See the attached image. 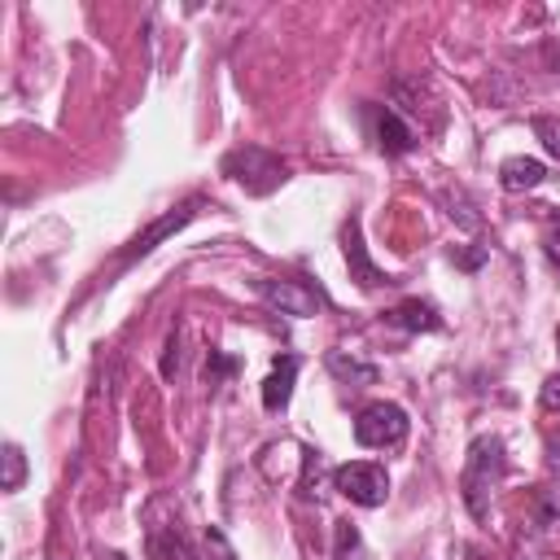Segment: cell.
I'll return each instance as SVG.
<instances>
[{"label":"cell","mask_w":560,"mask_h":560,"mask_svg":"<svg viewBox=\"0 0 560 560\" xmlns=\"http://www.w3.org/2000/svg\"><path fill=\"white\" fill-rule=\"evenodd\" d=\"M542 175H547V166H542L538 158H508V162L499 166V184H503V192L538 188V184H542Z\"/></svg>","instance_id":"obj_11"},{"label":"cell","mask_w":560,"mask_h":560,"mask_svg":"<svg viewBox=\"0 0 560 560\" xmlns=\"http://www.w3.org/2000/svg\"><path fill=\"white\" fill-rule=\"evenodd\" d=\"M324 368L337 376V381H346V385H354V389H363V385H376V363H363V359H354V354H346V350H328V359H324Z\"/></svg>","instance_id":"obj_12"},{"label":"cell","mask_w":560,"mask_h":560,"mask_svg":"<svg viewBox=\"0 0 560 560\" xmlns=\"http://www.w3.org/2000/svg\"><path fill=\"white\" fill-rule=\"evenodd\" d=\"M503 472H508L503 442L499 438H477L468 446V464H464V477H459V490H464V503H468L472 521H486L490 516V499H494Z\"/></svg>","instance_id":"obj_1"},{"label":"cell","mask_w":560,"mask_h":560,"mask_svg":"<svg viewBox=\"0 0 560 560\" xmlns=\"http://www.w3.org/2000/svg\"><path fill=\"white\" fill-rule=\"evenodd\" d=\"M258 293H262V302H267L271 311L293 315V319H306V315H315V311L328 306L324 289H319V284H306V280H262Z\"/></svg>","instance_id":"obj_4"},{"label":"cell","mask_w":560,"mask_h":560,"mask_svg":"<svg viewBox=\"0 0 560 560\" xmlns=\"http://www.w3.org/2000/svg\"><path fill=\"white\" fill-rule=\"evenodd\" d=\"M346 258H350V267H354V276H359L363 289H372V284H389V280L368 262V254H363V245H359V228L346 232Z\"/></svg>","instance_id":"obj_13"},{"label":"cell","mask_w":560,"mask_h":560,"mask_svg":"<svg viewBox=\"0 0 560 560\" xmlns=\"http://www.w3.org/2000/svg\"><path fill=\"white\" fill-rule=\"evenodd\" d=\"M542 407H547V411H560V372L542 385Z\"/></svg>","instance_id":"obj_22"},{"label":"cell","mask_w":560,"mask_h":560,"mask_svg":"<svg viewBox=\"0 0 560 560\" xmlns=\"http://www.w3.org/2000/svg\"><path fill=\"white\" fill-rule=\"evenodd\" d=\"M293 376H298V354H280L262 381V407L267 411H284L289 394H293Z\"/></svg>","instance_id":"obj_8"},{"label":"cell","mask_w":560,"mask_h":560,"mask_svg":"<svg viewBox=\"0 0 560 560\" xmlns=\"http://www.w3.org/2000/svg\"><path fill=\"white\" fill-rule=\"evenodd\" d=\"M481 258H486V249H472V254H464V258H459V262H464V267H477V262H481Z\"/></svg>","instance_id":"obj_24"},{"label":"cell","mask_w":560,"mask_h":560,"mask_svg":"<svg viewBox=\"0 0 560 560\" xmlns=\"http://www.w3.org/2000/svg\"><path fill=\"white\" fill-rule=\"evenodd\" d=\"M206 542H210V560H236V556H232V547H228V538H223L219 529H210V534H206Z\"/></svg>","instance_id":"obj_21"},{"label":"cell","mask_w":560,"mask_h":560,"mask_svg":"<svg viewBox=\"0 0 560 560\" xmlns=\"http://www.w3.org/2000/svg\"><path fill=\"white\" fill-rule=\"evenodd\" d=\"M363 542H359V525L354 521H337L332 525V560H359Z\"/></svg>","instance_id":"obj_14"},{"label":"cell","mask_w":560,"mask_h":560,"mask_svg":"<svg viewBox=\"0 0 560 560\" xmlns=\"http://www.w3.org/2000/svg\"><path fill=\"white\" fill-rule=\"evenodd\" d=\"M542 66H547L551 74H560V39H551V44H542Z\"/></svg>","instance_id":"obj_23"},{"label":"cell","mask_w":560,"mask_h":560,"mask_svg":"<svg viewBox=\"0 0 560 560\" xmlns=\"http://www.w3.org/2000/svg\"><path fill=\"white\" fill-rule=\"evenodd\" d=\"M556 341H560V332H556Z\"/></svg>","instance_id":"obj_25"},{"label":"cell","mask_w":560,"mask_h":560,"mask_svg":"<svg viewBox=\"0 0 560 560\" xmlns=\"http://www.w3.org/2000/svg\"><path fill=\"white\" fill-rule=\"evenodd\" d=\"M236 372V359H228V354H219V350H210V359H206V376H210V385H219L223 376H232Z\"/></svg>","instance_id":"obj_17"},{"label":"cell","mask_w":560,"mask_h":560,"mask_svg":"<svg viewBox=\"0 0 560 560\" xmlns=\"http://www.w3.org/2000/svg\"><path fill=\"white\" fill-rule=\"evenodd\" d=\"M149 556L153 560H197V551L188 547V538L179 534V525H149Z\"/></svg>","instance_id":"obj_10"},{"label":"cell","mask_w":560,"mask_h":560,"mask_svg":"<svg viewBox=\"0 0 560 560\" xmlns=\"http://www.w3.org/2000/svg\"><path fill=\"white\" fill-rule=\"evenodd\" d=\"M223 175L228 179H236L245 192H271V188H280L284 184V162L276 158V153H267V149H258V144H245V149H232L228 158H223Z\"/></svg>","instance_id":"obj_2"},{"label":"cell","mask_w":560,"mask_h":560,"mask_svg":"<svg viewBox=\"0 0 560 560\" xmlns=\"http://www.w3.org/2000/svg\"><path fill=\"white\" fill-rule=\"evenodd\" d=\"M385 319H389L394 328H402V332H438V328H442V315H438L429 302H420V298L398 302L394 311H385Z\"/></svg>","instance_id":"obj_9"},{"label":"cell","mask_w":560,"mask_h":560,"mask_svg":"<svg viewBox=\"0 0 560 560\" xmlns=\"http://www.w3.org/2000/svg\"><path fill=\"white\" fill-rule=\"evenodd\" d=\"M22 481H26V455H22V446H4V490H22Z\"/></svg>","instance_id":"obj_15"},{"label":"cell","mask_w":560,"mask_h":560,"mask_svg":"<svg viewBox=\"0 0 560 560\" xmlns=\"http://www.w3.org/2000/svg\"><path fill=\"white\" fill-rule=\"evenodd\" d=\"M446 201H451V219H459L464 228H477V214H472V206L459 192H446Z\"/></svg>","instance_id":"obj_19"},{"label":"cell","mask_w":560,"mask_h":560,"mask_svg":"<svg viewBox=\"0 0 560 560\" xmlns=\"http://www.w3.org/2000/svg\"><path fill=\"white\" fill-rule=\"evenodd\" d=\"M319 468H324V455L319 451H302V481H298L302 494H319Z\"/></svg>","instance_id":"obj_16"},{"label":"cell","mask_w":560,"mask_h":560,"mask_svg":"<svg viewBox=\"0 0 560 560\" xmlns=\"http://www.w3.org/2000/svg\"><path fill=\"white\" fill-rule=\"evenodd\" d=\"M542 249H547V258L560 267V210L547 219V232H542Z\"/></svg>","instance_id":"obj_18"},{"label":"cell","mask_w":560,"mask_h":560,"mask_svg":"<svg viewBox=\"0 0 560 560\" xmlns=\"http://www.w3.org/2000/svg\"><path fill=\"white\" fill-rule=\"evenodd\" d=\"M534 131L542 136L547 153H556V158H560V127H556V122H547V118H538V122H534Z\"/></svg>","instance_id":"obj_20"},{"label":"cell","mask_w":560,"mask_h":560,"mask_svg":"<svg viewBox=\"0 0 560 560\" xmlns=\"http://www.w3.org/2000/svg\"><path fill=\"white\" fill-rule=\"evenodd\" d=\"M332 486H337L350 503H359V508H381V503L389 499V477H385V468L372 464V459L337 464V468H332Z\"/></svg>","instance_id":"obj_3"},{"label":"cell","mask_w":560,"mask_h":560,"mask_svg":"<svg viewBox=\"0 0 560 560\" xmlns=\"http://www.w3.org/2000/svg\"><path fill=\"white\" fill-rule=\"evenodd\" d=\"M407 438V411L398 402H372L354 420V442L359 446H398Z\"/></svg>","instance_id":"obj_5"},{"label":"cell","mask_w":560,"mask_h":560,"mask_svg":"<svg viewBox=\"0 0 560 560\" xmlns=\"http://www.w3.org/2000/svg\"><path fill=\"white\" fill-rule=\"evenodd\" d=\"M372 114H376V144H381V153H385V158H402V153H411V149H416V131L402 122V114H398V109L376 105Z\"/></svg>","instance_id":"obj_6"},{"label":"cell","mask_w":560,"mask_h":560,"mask_svg":"<svg viewBox=\"0 0 560 560\" xmlns=\"http://www.w3.org/2000/svg\"><path fill=\"white\" fill-rule=\"evenodd\" d=\"M192 210H197V201H188V206H179V210H171V214H162L144 236H136L127 249H122V262H136V258H144L149 249H158V241H166L171 232H179L188 219H192Z\"/></svg>","instance_id":"obj_7"}]
</instances>
